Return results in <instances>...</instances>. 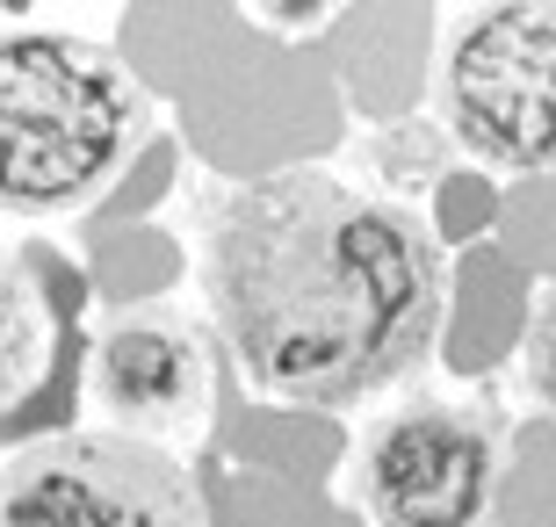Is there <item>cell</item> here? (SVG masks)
Wrapping results in <instances>:
<instances>
[{
	"label": "cell",
	"instance_id": "52a82bcc",
	"mask_svg": "<svg viewBox=\"0 0 556 527\" xmlns=\"http://www.w3.org/2000/svg\"><path fill=\"white\" fill-rule=\"evenodd\" d=\"M65 311H73V275L59 261H29L0 246V419L43 376L51 332H65Z\"/></svg>",
	"mask_w": 556,
	"mask_h": 527
},
{
	"label": "cell",
	"instance_id": "ba28073f",
	"mask_svg": "<svg viewBox=\"0 0 556 527\" xmlns=\"http://www.w3.org/2000/svg\"><path fill=\"white\" fill-rule=\"evenodd\" d=\"M376 166H383V181L419 196V188L441 174V123H391L383 138H376Z\"/></svg>",
	"mask_w": 556,
	"mask_h": 527
},
{
	"label": "cell",
	"instance_id": "6da1fadb",
	"mask_svg": "<svg viewBox=\"0 0 556 527\" xmlns=\"http://www.w3.org/2000/svg\"><path fill=\"white\" fill-rule=\"evenodd\" d=\"M203 297L253 390L348 412L427 362L448 261L391 196L296 166L210 210Z\"/></svg>",
	"mask_w": 556,
	"mask_h": 527
},
{
	"label": "cell",
	"instance_id": "30bf717a",
	"mask_svg": "<svg viewBox=\"0 0 556 527\" xmlns=\"http://www.w3.org/2000/svg\"><path fill=\"white\" fill-rule=\"evenodd\" d=\"M261 8V22H275V29H304V22H318L332 8V0H253Z\"/></svg>",
	"mask_w": 556,
	"mask_h": 527
},
{
	"label": "cell",
	"instance_id": "3957f363",
	"mask_svg": "<svg viewBox=\"0 0 556 527\" xmlns=\"http://www.w3.org/2000/svg\"><path fill=\"white\" fill-rule=\"evenodd\" d=\"M441 123L484 166H556V0H484L441 51Z\"/></svg>",
	"mask_w": 556,
	"mask_h": 527
},
{
	"label": "cell",
	"instance_id": "9c48e42d",
	"mask_svg": "<svg viewBox=\"0 0 556 527\" xmlns=\"http://www.w3.org/2000/svg\"><path fill=\"white\" fill-rule=\"evenodd\" d=\"M528 384H535V398L556 412V289H542L535 325H528Z\"/></svg>",
	"mask_w": 556,
	"mask_h": 527
},
{
	"label": "cell",
	"instance_id": "7a4b0ae2",
	"mask_svg": "<svg viewBox=\"0 0 556 527\" xmlns=\"http://www.w3.org/2000/svg\"><path fill=\"white\" fill-rule=\"evenodd\" d=\"M144 130L130 65L94 37H0V210L51 217L124 174Z\"/></svg>",
	"mask_w": 556,
	"mask_h": 527
},
{
	"label": "cell",
	"instance_id": "8992f818",
	"mask_svg": "<svg viewBox=\"0 0 556 527\" xmlns=\"http://www.w3.org/2000/svg\"><path fill=\"white\" fill-rule=\"evenodd\" d=\"M94 398L144 441H174L203 419V354L174 318H124L94 340Z\"/></svg>",
	"mask_w": 556,
	"mask_h": 527
},
{
	"label": "cell",
	"instance_id": "277c9868",
	"mask_svg": "<svg viewBox=\"0 0 556 527\" xmlns=\"http://www.w3.org/2000/svg\"><path fill=\"white\" fill-rule=\"evenodd\" d=\"M0 527H210L195 469L124 426L51 434L0 477Z\"/></svg>",
	"mask_w": 556,
	"mask_h": 527
},
{
	"label": "cell",
	"instance_id": "5b68a950",
	"mask_svg": "<svg viewBox=\"0 0 556 527\" xmlns=\"http://www.w3.org/2000/svg\"><path fill=\"white\" fill-rule=\"evenodd\" d=\"M354 491H362L376 527H492V491H498L492 426L463 405L419 398L362 441Z\"/></svg>",
	"mask_w": 556,
	"mask_h": 527
}]
</instances>
